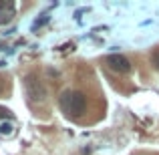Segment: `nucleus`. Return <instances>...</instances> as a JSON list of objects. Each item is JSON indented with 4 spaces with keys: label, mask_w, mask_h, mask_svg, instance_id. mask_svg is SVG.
Here are the masks:
<instances>
[{
    "label": "nucleus",
    "mask_w": 159,
    "mask_h": 155,
    "mask_svg": "<svg viewBox=\"0 0 159 155\" xmlns=\"http://www.w3.org/2000/svg\"><path fill=\"white\" fill-rule=\"evenodd\" d=\"M16 14V4L12 0H0V26L8 24Z\"/></svg>",
    "instance_id": "20e7f679"
},
{
    "label": "nucleus",
    "mask_w": 159,
    "mask_h": 155,
    "mask_svg": "<svg viewBox=\"0 0 159 155\" xmlns=\"http://www.w3.org/2000/svg\"><path fill=\"white\" fill-rule=\"evenodd\" d=\"M58 105H61L62 113H66L69 117H79L87 109V99L79 91H65L58 99Z\"/></svg>",
    "instance_id": "f257e3e1"
},
{
    "label": "nucleus",
    "mask_w": 159,
    "mask_h": 155,
    "mask_svg": "<svg viewBox=\"0 0 159 155\" xmlns=\"http://www.w3.org/2000/svg\"><path fill=\"white\" fill-rule=\"evenodd\" d=\"M107 65L111 66L113 71H117V73H129V71H131V62H129L127 57H123V54H109Z\"/></svg>",
    "instance_id": "7ed1b4c3"
},
{
    "label": "nucleus",
    "mask_w": 159,
    "mask_h": 155,
    "mask_svg": "<svg viewBox=\"0 0 159 155\" xmlns=\"http://www.w3.org/2000/svg\"><path fill=\"white\" fill-rule=\"evenodd\" d=\"M24 87H26V95L30 101L34 103H40L44 101V97H47V89H44L43 81H40L36 75H30V77H26V81H24Z\"/></svg>",
    "instance_id": "f03ea898"
},
{
    "label": "nucleus",
    "mask_w": 159,
    "mask_h": 155,
    "mask_svg": "<svg viewBox=\"0 0 159 155\" xmlns=\"http://www.w3.org/2000/svg\"><path fill=\"white\" fill-rule=\"evenodd\" d=\"M12 129L14 127H12L10 123H0V135H10Z\"/></svg>",
    "instance_id": "39448f33"
},
{
    "label": "nucleus",
    "mask_w": 159,
    "mask_h": 155,
    "mask_svg": "<svg viewBox=\"0 0 159 155\" xmlns=\"http://www.w3.org/2000/svg\"><path fill=\"white\" fill-rule=\"evenodd\" d=\"M153 62H155V66H159V51L153 54Z\"/></svg>",
    "instance_id": "423d86ee"
}]
</instances>
